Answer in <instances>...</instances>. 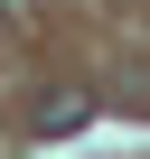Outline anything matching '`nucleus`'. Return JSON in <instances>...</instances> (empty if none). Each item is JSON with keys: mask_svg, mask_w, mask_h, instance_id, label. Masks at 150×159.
Listing matches in <instances>:
<instances>
[{"mask_svg": "<svg viewBox=\"0 0 150 159\" xmlns=\"http://www.w3.org/2000/svg\"><path fill=\"white\" fill-rule=\"evenodd\" d=\"M85 112H94L85 94H47V103H38V131H75V122H85Z\"/></svg>", "mask_w": 150, "mask_h": 159, "instance_id": "nucleus-1", "label": "nucleus"}]
</instances>
